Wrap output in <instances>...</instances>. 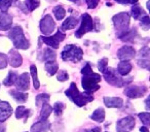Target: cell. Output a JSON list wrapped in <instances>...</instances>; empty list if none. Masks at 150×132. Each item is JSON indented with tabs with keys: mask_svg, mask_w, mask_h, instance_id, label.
Returning a JSON list of instances; mask_svg holds the SVG:
<instances>
[{
	"mask_svg": "<svg viewBox=\"0 0 150 132\" xmlns=\"http://www.w3.org/2000/svg\"><path fill=\"white\" fill-rule=\"evenodd\" d=\"M91 119L94 120L96 122H99V123H102L105 119V111L103 108H98L92 113L91 116Z\"/></svg>",
	"mask_w": 150,
	"mask_h": 132,
	"instance_id": "24",
	"label": "cell"
},
{
	"mask_svg": "<svg viewBox=\"0 0 150 132\" xmlns=\"http://www.w3.org/2000/svg\"><path fill=\"white\" fill-rule=\"evenodd\" d=\"M65 94L79 107L83 106L88 102L94 100V97L91 94H88V93H79L75 83H71L70 88L65 92Z\"/></svg>",
	"mask_w": 150,
	"mask_h": 132,
	"instance_id": "2",
	"label": "cell"
},
{
	"mask_svg": "<svg viewBox=\"0 0 150 132\" xmlns=\"http://www.w3.org/2000/svg\"><path fill=\"white\" fill-rule=\"evenodd\" d=\"M132 70V64L129 61H120L118 64V73L122 76H127Z\"/></svg>",
	"mask_w": 150,
	"mask_h": 132,
	"instance_id": "19",
	"label": "cell"
},
{
	"mask_svg": "<svg viewBox=\"0 0 150 132\" xmlns=\"http://www.w3.org/2000/svg\"><path fill=\"white\" fill-rule=\"evenodd\" d=\"M54 28H56V24H54V20H52V16L46 15L43 17V19L40 21V30L43 34L45 35H50L54 32Z\"/></svg>",
	"mask_w": 150,
	"mask_h": 132,
	"instance_id": "9",
	"label": "cell"
},
{
	"mask_svg": "<svg viewBox=\"0 0 150 132\" xmlns=\"http://www.w3.org/2000/svg\"><path fill=\"white\" fill-rule=\"evenodd\" d=\"M5 131V126L3 125L2 126V124H0V132H4Z\"/></svg>",
	"mask_w": 150,
	"mask_h": 132,
	"instance_id": "48",
	"label": "cell"
},
{
	"mask_svg": "<svg viewBox=\"0 0 150 132\" xmlns=\"http://www.w3.org/2000/svg\"><path fill=\"white\" fill-rule=\"evenodd\" d=\"M103 73H104V78L106 80V82L112 86L120 88L125 85V81L121 78L120 74L114 68H107Z\"/></svg>",
	"mask_w": 150,
	"mask_h": 132,
	"instance_id": "6",
	"label": "cell"
},
{
	"mask_svg": "<svg viewBox=\"0 0 150 132\" xmlns=\"http://www.w3.org/2000/svg\"><path fill=\"white\" fill-rule=\"evenodd\" d=\"M18 73L17 72H15V71H9V73H8V76H7V78H5L4 81H3V85L4 86H11V85H15V83H16V81H17V78H18Z\"/></svg>",
	"mask_w": 150,
	"mask_h": 132,
	"instance_id": "26",
	"label": "cell"
},
{
	"mask_svg": "<svg viewBox=\"0 0 150 132\" xmlns=\"http://www.w3.org/2000/svg\"><path fill=\"white\" fill-rule=\"evenodd\" d=\"M30 109H27L25 106H19L16 111V118L17 119H27L29 117Z\"/></svg>",
	"mask_w": 150,
	"mask_h": 132,
	"instance_id": "25",
	"label": "cell"
},
{
	"mask_svg": "<svg viewBox=\"0 0 150 132\" xmlns=\"http://www.w3.org/2000/svg\"><path fill=\"white\" fill-rule=\"evenodd\" d=\"M9 94L20 103H24L27 101V98H28L27 93H24V92H22V91H18V90H11V91H9Z\"/></svg>",
	"mask_w": 150,
	"mask_h": 132,
	"instance_id": "20",
	"label": "cell"
},
{
	"mask_svg": "<svg viewBox=\"0 0 150 132\" xmlns=\"http://www.w3.org/2000/svg\"><path fill=\"white\" fill-rule=\"evenodd\" d=\"M7 65V58L4 54L2 53H0V69H2V68H5Z\"/></svg>",
	"mask_w": 150,
	"mask_h": 132,
	"instance_id": "41",
	"label": "cell"
},
{
	"mask_svg": "<svg viewBox=\"0 0 150 132\" xmlns=\"http://www.w3.org/2000/svg\"><path fill=\"white\" fill-rule=\"evenodd\" d=\"M139 118H140V120H141L143 124H145L146 126L149 125V123H150V115L148 113H139Z\"/></svg>",
	"mask_w": 150,
	"mask_h": 132,
	"instance_id": "38",
	"label": "cell"
},
{
	"mask_svg": "<svg viewBox=\"0 0 150 132\" xmlns=\"http://www.w3.org/2000/svg\"><path fill=\"white\" fill-rule=\"evenodd\" d=\"M139 56L141 59H149L150 53H149V49L148 48H143L140 50L139 52Z\"/></svg>",
	"mask_w": 150,
	"mask_h": 132,
	"instance_id": "39",
	"label": "cell"
},
{
	"mask_svg": "<svg viewBox=\"0 0 150 132\" xmlns=\"http://www.w3.org/2000/svg\"><path fill=\"white\" fill-rule=\"evenodd\" d=\"M149 100H150V97H148L147 100H146V108H147V109L150 108V106H149Z\"/></svg>",
	"mask_w": 150,
	"mask_h": 132,
	"instance_id": "47",
	"label": "cell"
},
{
	"mask_svg": "<svg viewBox=\"0 0 150 132\" xmlns=\"http://www.w3.org/2000/svg\"><path fill=\"white\" fill-rule=\"evenodd\" d=\"M138 64L144 68H149V59H140L138 60Z\"/></svg>",
	"mask_w": 150,
	"mask_h": 132,
	"instance_id": "42",
	"label": "cell"
},
{
	"mask_svg": "<svg viewBox=\"0 0 150 132\" xmlns=\"http://www.w3.org/2000/svg\"><path fill=\"white\" fill-rule=\"evenodd\" d=\"M136 55V51L134 50V48L129 46H125L122 48L119 49V51L117 52V57L118 59H120L121 61H129L131 59H133Z\"/></svg>",
	"mask_w": 150,
	"mask_h": 132,
	"instance_id": "12",
	"label": "cell"
},
{
	"mask_svg": "<svg viewBox=\"0 0 150 132\" xmlns=\"http://www.w3.org/2000/svg\"><path fill=\"white\" fill-rule=\"evenodd\" d=\"M64 39H65V33H63L60 30L52 36H48V37H46V36H41V37H40V40H42L44 44H46L47 46H52V48H54V49H58L60 44Z\"/></svg>",
	"mask_w": 150,
	"mask_h": 132,
	"instance_id": "8",
	"label": "cell"
},
{
	"mask_svg": "<svg viewBox=\"0 0 150 132\" xmlns=\"http://www.w3.org/2000/svg\"><path fill=\"white\" fill-rule=\"evenodd\" d=\"M11 113H13V108L11 104L6 101L0 100V123L6 121L11 117Z\"/></svg>",
	"mask_w": 150,
	"mask_h": 132,
	"instance_id": "13",
	"label": "cell"
},
{
	"mask_svg": "<svg viewBox=\"0 0 150 132\" xmlns=\"http://www.w3.org/2000/svg\"><path fill=\"white\" fill-rule=\"evenodd\" d=\"M54 15L57 20H63L66 16V11L62 6H57L54 9Z\"/></svg>",
	"mask_w": 150,
	"mask_h": 132,
	"instance_id": "32",
	"label": "cell"
},
{
	"mask_svg": "<svg viewBox=\"0 0 150 132\" xmlns=\"http://www.w3.org/2000/svg\"><path fill=\"white\" fill-rule=\"evenodd\" d=\"M117 3H120V4H127L129 3V0H114Z\"/></svg>",
	"mask_w": 150,
	"mask_h": 132,
	"instance_id": "44",
	"label": "cell"
},
{
	"mask_svg": "<svg viewBox=\"0 0 150 132\" xmlns=\"http://www.w3.org/2000/svg\"><path fill=\"white\" fill-rule=\"evenodd\" d=\"M52 111V107L50 105H48L47 103L43 104L42 105L41 113H40V120H47V118L50 116Z\"/></svg>",
	"mask_w": 150,
	"mask_h": 132,
	"instance_id": "28",
	"label": "cell"
},
{
	"mask_svg": "<svg viewBox=\"0 0 150 132\" xmlns=\"http://www.w3.org/2000/svg\"><path fill=\"white\" fill-rule=\"evenodd\" d=\"M136 33H137V32H136V29H133L131 32H127L125 35L121 36L120 39H122L123 41H133Z\"/></svg>",
	"mask_w": 150,
	"mask_h": 132,
	"instance_id": "35",
	"label": "cell"
},
{
	"mask_svg": "<svg viewBox=\"0 0 150 132\" xmlns=\"http://www.w3.org/2000/svg\"><path fill=\"white\" fill-rule=\"evenodd\" d=\"M77 23H78L77 19H75V18H73V17H70V18H68V19H67L66 21L64 22V23L62 24V26H61V30H70V29H73L74 27H76Z\"/></svg>",
	"mask_w": 150,
	"mask_h": 132,
	"instance_id": "21",
	"label": "cell"
},
{
	"mask_svg": "<svg viewBox=\"0 0 150 132\" xmlns=\"http://www.w3.org/2000/svg\"><path fill=\"white\" fill-rule=\"evenodd\" d=\"M140 131H141V132H149V130H148V128H147V127L143 126V127L140 128Z\"/></svg>",
	"mask_w": 150,
	"mask_h": 132,
	"instance_id": "46",
	"label": "cell"
},
{
	"mask_svg": "<svg viewBox=\"0 0 150 132\" xmlns=\"http://www.w3.org/2000/svg\"><path fill=\"white\" fill-rule=\"evenodd\" d=\"M131 13H132V17H133L134 19L138 20L142 15H143V9H142L140 6H138V5H134V6L132 7Z\"/></svg>",
	"mask_w": 150,
	"mask_h": 132,
	"instance_id": "33",
	"label": "cell"
},
{
	"mask_svg": "<svg viewBox=\"0 0 150 132\" xmlns=\"http://www.w3.org/2000/svg\"><path fill=\"white\" fill-rule=\"evenodd\" d=\"M135 127V119L131 116L125 117L117 122L116 129L117 131H131Z\"/></svg>",
	"mask_w": 150,
	"mask_h": 132,
	"instance_id": "11",
	"label": "cell"
},
{
	"mask_svg": "<svg viewBox=\"0 0 150 132\" xmlns=\"http://www.w3.org/2000/svg\"><path fill=\"white\" fill-rule=\"evenodd\" d=\"M41 60L43 61H52V60H54L56 59V52L50 49H43L42 51V56H40Z\"/></svg>",
	"mask_w": 150,
	"mask_h": 132,
	"instance_id": "23",
	"label": "cell"
},
{
	"mask_svg": "<svg viewBox=\"0 0 150 132\" xmlns=\"http://www.w3.org/2000/svg\"><path fill=\"white\" fill-rule=\"evenodd\" d=\"M11 24H13V17L7 13L1 11L0 13V30H8L11 29Z\"/></svg>",
	"mask_w": 150,
	"mask_h": 132,
	"instance_id": "15",
	"label": "cell"
},
{
	"mask_svg": "<svg viewBox=\"0 0 150 132\" xmlns=\"http://www.w3.org/2000/svg\"><path fill=\"white\" fill-rule=\"evenodd\" d=\"M141 27L143 30H148L150 28V21H149V17L147 15H145L144 17H142L141 20Z\"/></svg>",
	"mask_w": 150,
	"mask_h": 132,
	"instance_id": "36",
	"label": "cell"
},
{
	"mask_svg": "<svg viewBox=\"0 0 150 132\" xmlns=\"http://www.w3.org/2000/svg\"><path fill=\"white\" fill-rule=\"evenodd\" d=\"M30 71H31V76L33 78V85L35 89H39V80H38V76H37V68H36L35 65H31L30 66Z\"/></svg>",
	"mask_w": 150,
	"mask_h": 132,
	"instance_id": "27",
	"label": "cell"
},
{
	"mask_svg": "<svg viewBox=\"0 0 150 132\" xmlns=\"http://www.w3.org/2000/svg\"><path fill=\"white\" fill-rule=\"evenodd\" d=\"M50 95L48 94H39L37 97H36V105L38 107L42 106L43 104H46L50 100Z\"/></svg>",
	"mask_w": 150,
	"mask_h": 132,
	"instance_id": "29",
	"label": "cell"
},
{
	"mask_svg": "<svg viewBox=\"0 0 150 132\" xmlns=\"http://www.w3.org/2000/svg\"><path fill=\"white\" fill-rule=\"evenodd\" d=\"M86 4H88V9H95L97 5H98L99 0H86Z\"/></svg>",
	"mask_w": 150,
	"mask_h": 132,
	"instance_id": "43",
	"label": "cell"
},
{
	"mask_svg": "<svg viewBox=\"0 0 150 132\" xmlns=\"http://www.w3.org/2000/svg\"><path fill=\"white\" fill-rule=\"evenodd\" d=\"M65 108V105L63 102H56L54 105V107H52V111H54V113H56L57 116H61L63 113V111H64Z\"/></svg>",
	"mask_w": 150,
	"mask_h": 132,
	"instance_id": "34",
	"label": "cell"
},
{
	"mask_svg": "<svg viewBox=\"0 0 150 132\" xmlns=\"http://www.w3.org/2000/svg\"><path fill=\"white\" fill-rule=\"evenodd\" d=\"M15 85L19 91H27L30 87V78L28 73H23L20 76H18Z\"/></svg>",
	"mask_w": 150,
	"mask_h": 132,
	"instance_id": "14",
	"label": "cell"
},
{
	"mask_svg": "<svg viewBox=\"0 0 150 132\" xmlns=\"http://www.w3.org/2000/svg\"><path fill=\"white\" fill-rule=\"evenodd\" d=\"M18 0H0V9L1 11L6 13L7 9L13 5V2H17Z\"/></svg>",
	"mask_w": 150,
	"mask_h": 132,
	"instance_id": "30",
	"label": "cell"
},
{
	"mask_svg": "<svg viewBox=\"0 0 150 132\" xmlns=\"http://www.w3.org/2000/svg\"><path fill=\"white\" fill-rule=\"evenodd\" d=\"M113 23H114L115 30L117 32V36L119 38L123 36L129 30V16L127 13H120L113 17Z\"/></svg>",
	"mask_w": 150,
	"mask_h": 132,
	"instance_id": "5",
	"label": "cell"
},
{
	"mask_svg": "<svg viewBox=\"0 0 150 132\" xmlns=\"http://www.w3.org/2000/svg\"><path fill=\"white\" fill-rule=\"evenodd\" d=\"M94 29V22L93 19L88 14H83L82 15V20H81V24H80L79 29L76 31L75 36L77 38H80L83 34H86V32L93 31Z\"/></svg>",
	"mask_w": 150,
	"mask_h": 132,
	"instance_id": "7",
	"label": "cell"
},
{
	"mask_svg": "<svg viewBox=\"0 0 150 132\" xmlns=\"http://www.w3.org/2000/svg\"><path fill=\"white\" fill-rule=\"evenodd\" d=\"M81 73L83 76H82V87H83L86 93L92 94L100 89V85L98 83L101 81V76L93 72L92 67L88 63L82 68Z\"/></svg>",
	"mask_w": 150,
	"mask_h": 132,
	"instance_id": "1",
	"label": "cell"
},
{
	"mask_svg": "<svg viewBox=\"0 0 150 132\" xmlns=\"http://www.w3.org/2000/svg\"><path fill=\"white\" fill-rule=\"evenodd\" d=\"M57 78H58V81H60V82H65V81H67L69 78V76L65 70H60Z\"/></svg>",
	"mask_w": 150,
	"mask_h": 132,
	"instance_id": "40",
	"label": "cell"
},
{
	"mask_svg": "<svg viewBox=\"0 0 150 132\" xmlns=\"http://www.w3.org/2000/svg\"><path fill=\"white\" fill-rule=\"evenodd\" d=\"M58 63L56 62V60L52 61H46L45 62V70L50 74V76H54L58 71Z\"/></svg>",
	"mask_w": 150,
	"mask_h": 132,
	"instance_id": "22",
	"label": "cell"
},
{
	"mask_svg": "<svg viewBox=\"0 0 150 132\" xmlns=\"http://www.w3.org/2000/svg\"><path fill=\"white\" fill-rule=\"evenodd\" d=\"M83 56V51L79 46L75 44H68L64 48L61 57L64 61H72V62H79Z\"/></svg>",
	"mask_w": 150,
	"mask_h": 132,
	"instance_id": "4",
	"label": "cell"
},
{
	"mask_svg": "<svg viewBox=\"0 0 150 132\" xmlns=\"http://www.w3.org/2000/svg\"><path fill=\"white\" fill-rule=\"evenodd\" d=\"M117 132H127V131H117Z\"/></svg>",
	"mask_w": 150,
	"mask_h": 132,
	"instance_id": "50",
	"label": "cell"
},
{
	"mask_svg": "<svg viewBox=\"0 0 150 132\" xmlns=\"http://www.w3.org/2000/svg\"><path fill=\"white\" fill-rule=\"evenodd\" d=\"M40 2L38 0H25L26 9H28V11H32L39 6Z\"/></svg>",
	"mask_w": 150,
	"mask_h": 132,
	"instance_id": "31",
	"label": "cell"
},
{
	"mask_svg": "<svg viewBox=\"0 0 150 132\" xmlns=\"http://www.w3.org/2000/svg\"><path fill=\"white\" fill-rule=\"evenodd\" d=\"M8 37L13 41V46L17 49H21V50H27L30 46V44L27 39H26L24 32L20 26H16L9 31Z\"/></svg>",
	"mask_w": 150,
	"mask_h": 132,
	"instance_id": "3",
	"label": "cell"
},
{
	"mask_svg": "<svg viewBox=\"0 0 150 132\" xmlns=\"http://www.w3.org/2000/svg\"><path fill=\"white\" fill-rule=\"evenodd\" d=\"M86 132H101V128L100 127H95V128H93V129L88 130V131H86Z\"/></svg>",
	"mask_w": 150,
	"mask_h": 132,
	"instance_id": "45",
	"label": "cell"
},
{
	"mask_svg": "<svg viewBox=\"0 0 150 132\" xmlns=\"http://www.w3.org/2000/svg\"><path fill=\"white\" fill-rule=\"evenodd\" d=\"M138 2V0H129V3H137Z\"/></svg>",
	"mask_w": 150,
	"mask_h": 132,
	"instance_id": "49",
	"label": "cell"
},
{
	"mask_svg": "<svg viewBox=\"0 0 150 132\" xmlns=\"http://www.w3.org/2000/svg\"><path fill=\"white\" fill-rule=\"evenodd\" d=\"M104 103L107 107L111 108H120L123 104V101L119 97H105Z\"/></svg>",
	"mask_w": 150,
	"mask_h": 132,
	"instance_id": "18",
	"label": "cell"
},
{
	"mask_svg": "<svg viewBox=\"0 0 150 132\" xmlns=\"http://www.w3.org/2000/svg\"><path fill=\"white\" fill-rule=\"evenodd\" d=\"M8 57H9L8 58L9 63H11V65L13 67H19V66L22 65V62H23L22 56L17 50H11V52H9V54H8Z\"/></svg>",
	"mask_w": 150,
	"mask_h": 132,
	"instance_id": "16",
	"label": "cell"
},
{
	"mask_svg": "<svg viewBox=\"0 0 150 132\" xmlns=\"http://www.w3.org/2000/svg\"><path fill=\"white\" fill-rule=\"evenodd\" d=\"M50 128V123L47 120H40L39 122L32 125L31 132H47Z\"/></svg>",
	"mask_w": 150,
	"mask_h": 132,
	"instance_id": "17",
	"label": "cell"
},
{
	"mask_svg": "<svg viewBox=\"0 0 150 132\" xmlns=\"http://www.w3.org/2000/svg\"><path fill=\"white\" fill-rule=\"evenodd\" d=\"M107 64H108V59L107 58H103L99 61L98 63V68L101 72H104L107 69Z\"/></svg>",
	"mask_w": 150,
	"mask_h": 132,
	"instance_id": "37",
	"label": "cell"
},
{
	"mask_svg": "<svg viewBox=\"0 0 150 132\" xmlns=\"http://www.w3.org/2000/svg\"><path fill=\"white\" fill-rule=\"evenodd\" d=\"M147 91L145 86H129L125 89V94L129 98H140L142 97Z\"/></svg>",
	"mask_w": 150,
	"mask_h": 132,
	"instance_id": "10",
	"label": "cell"
}]
</instances>
